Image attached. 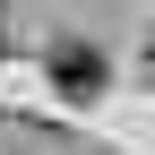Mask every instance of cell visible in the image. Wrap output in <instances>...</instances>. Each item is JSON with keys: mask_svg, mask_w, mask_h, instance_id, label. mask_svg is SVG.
Returning <instances> with one entry per match:
<instances>
[{"mask_svg": "<svg viewBox=\"0 0 155 155\" xmlns=\"http://www.w3.org/2000/svg\"><path fill=\"white\" fill-rule=\"evenodd\" d=\"M52 86H61L69 95V104H95V95H104V52H95V43H52Z\"/></svg>", "mask_w": 155, "mask_h": 155, "instance_id": "cell-1", "label": "cell"}, {"mask_svg": "<svg viewBox=\"0 0 155 155\" xmlns=\"http://www.w3.org/2000/svg\"><path fill=\"white\" fill-rule=\"evenodd\" d=\"M0 52H9V43H0Z\"/></svg>", "mask_w": 155, "mask_h": 155, "instance_id": "cell-2", "label": "cell"}]
</instances>
